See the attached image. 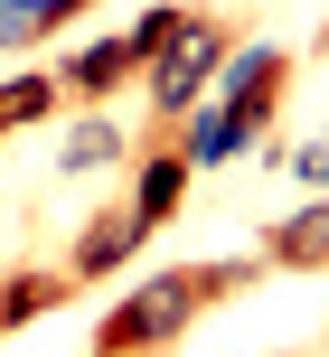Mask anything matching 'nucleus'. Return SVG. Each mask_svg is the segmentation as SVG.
Instances as JSON below:
<instances>
[{
	"mask_svg": "<svg viewBox=\"0 0 329 357\" xmlns=\"http://www.w3.org/2000/svg\"><path fill=\"white\" fill-rule=\"evenodd\" d=\"M245 282H254V264H179V273H151L141 291H123V301L104 310L94 357H169L188 329L207 320V301H226V291H245Z\"/></svg>",
	"mask_w": 329,
	"mask_h": 357,
	"instance_id": "f257e3e1",
	"label": "nucleus"
},
{
	"mask_svg": "<svg viewBox=\"0 0 329 357\" xmlns=\"http://www.w3.org/2000/svg\"><path fill=\"white\" fill-rule=\"evenodd\" d=\"M226 56H236L226 19H217V10H188V19H179V38H169V47L141 66L151 113H160V123H188V113H198L207 94H217V66H226Z\"/></svg>",
	"mask_w": 329,
	"mask_h": 357,
	"instance_id": "f03ea898",
	"label": "nucleus"
},
{
	"mask_svg": "<svg viewBox=\"0 0 329 357\" xmlns=\"http://www.w3.org/2000/svg\"><path fill=\"white\" fill-rule=\"evenodd\" d=\"M282 85H292V56H282V47H236V56L217 66V113L236 123V142H245V151L273 132Z\"/></svg>",
	"mask_w": 329,
	"mask_h": 357,
	"instance_id": "7ed1b4c3",
	"label": "nucleus"
},
{
	"mask_svg": "<svg viewBox=\"0 0 329 357\" xmlns=\"http://www.w3.org/2000/svg\"><path fill=\"white\" fill-rule=\"evenodd\" d=\"M132 75H141V56H132L123 38H94V47H75L66 66H56V94H66L75 113H94L113 85H132Z\"/></svg>",
	"mask_w": 329,
	"mask_h": 357,
	"instance_id": "20e7f679",
	"label": "nucleus"
},
{
	"mask_svg": "<svg viewBox=\"0 0 329 357\" xmlns=\"http://www.w3.org/2000/svg\"><path fill=\"white\" fill-rule=\"evenodd\" d=\"M141 235H151V226H141L132 207H104L85 235H75V254H66V282H104V273H123L132 254H141Z\"/></svg>",
	"mask_w": 329,
	"mask_h": 357,
	"instance_id": "39448f33",
	"label": "nucleus"
},
{
	"mask_svg": "<svg viewBox=\"0 0 329 357\" xmlns=\"http://www.w3.org/2000/svg\"><path fill=\"white\" fill-rule=\"evenodd\" d=\"M188 178H198V169L179 160V142H160V151H141V169H132V197H123V207L141 216V226H169V216H179V197H188Z\"/></svg>",
	"mask_w": 329,
	"mask_h": 357,
	"instance_id": "423d86ee",
	"label": "nucleus"
},
{
	"mask_svg": "<svg viewBox=\"0 0 329 357\" xmlns=\"http://www.w3.org/2000/svg\"><path fill=\"white\" fill-rule=\"evenodd\" d=\"M263 264H282V273H329V197H311L301 216H282V226L263 235Z\"/></svg>",
	"mask_w": 329,
	"mask_h": 357,
	"instance_id": "0eeeda50",
	"label": "nucleus"
},
{
	"mask_svg": "<svg viewBox=\"0 0 329 357\" xmlns=\"http://www.w3.org/2000/svg\"><path fill=\"white\" fill-rule=\"evenodd\" d=\"M66 264H47V273H10V282H0V329H29V320H47L56 301H66Z\"/></svg>",
	"mask_w": 329,
	"mask_h": 357,
	"instance_id": "6e6552de",
	"label": "nucleus"
},
{
	"mask_svg": "<svg viewBox=\"0 0 329 357\" xmlns=\"http://www.w3.org/2000/svg\"><path fill=\"white\" fill-rule=\"evenodd\" d=\"M113 160H123V123H113L104 104H94V113H75V123H66V151H56V169H75V178H85V169H113Z\"/></svg>",
	"mask_w": 329,
	"mask_h": 357,
	"instance_id": "1a4fd4ad",
	"label": "nucleus"
},
{
	"mask_svg": "<svg viewBox=\"0 0 329 357\" xmlns=\"http://www.w3.org/2000/svg\"><path fill=\"white\" fill-rule=\"evenodd\" d=\"M75 10H85V0H0V56H10V47H38V38H56Z\"/></svg>",
	"mask_w": 329,
	"mask_h": 357,
	"instance_id": "9d476101",
	"label": "nucleus"
},
{
	"mask_svg": "<svg viewBox=\"0 0 329 357\" xmlns=\"http://www.w3.org/2000/svg\"><path fill=\"white\" fill-rule=\"evenodd\" d=\"M47 113H66L56 75H10V85H0V132H29V123H47Z\"/></svg>",
	"mask_w": 329,
	"mask_h": 357,
	"instance_id": "9b49d317",
	"label": "nucleus"
},
{
	"mask_svg": "<svg viewBox=\"0 0 329 357\" xmlns=\"http://www.w3.org/2000/svg\"><path fill=\"white\" fill-rule=\"evenodd\" d=\"M236 151H245V142H236V123H226L217 104L188 113V132H179V160H188V169H217V160H236Z\"/></svg>",
	"mask_w": 329,
	"mask_h": 357,
	"instance_id": "f8f14e48",
	"label": "nucleus"
},
{
	"mask_svg": "<svg viewBox=\"0 0 329 357\" xmlns=\"http://www.w3.org/2000/svg\"><path fill=\"white\" fill-rule=\"evenodd\" d=\"M179 19H188L179 0H160V10H141V19H132V29H123V47H132V56H141V66H151V56H160L169 38H179Z\"/></svg>",
	"mask_w": 329,
	"mask_h": 357,
	"instance_id": "ddd939ff",
	"label": "nucleus"
},
{
	"mask_svg": "<svg viewBox=\"0 0 329 357\" xmlns=\"http://www.w3.org/2000/svg\"><path fill=\"white\" fill-rule=\"evenodd\" d=\"M282 169H292L301 188H329V142H301V151H292V160H282Z\"/></svg>",
	"mask_w": 329,
	"mask_h": 357,
	"instance_id": "4468645a",
	"label": "nucleus"
}]
</instances>
